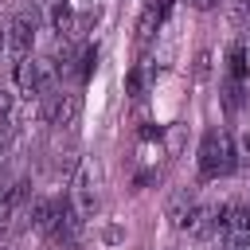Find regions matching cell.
<instances>
[{
    "instance_id": "cell-14",
    "label": "cell",
    "mask_w": 250,
    "mask_h": 250,
    "mask_svg": "<svg viewBox=\"0 0 250 250\" xmlns=\"http://www.w3.org/2000/svg\"><path fill=\"white\" fill-rule=\"evenodd\" d=\"M207 74H211V51H199V55H195V78L203 82Z\"/></svg>"
},
{
    "instance_id": "cell-10",
    "label": "cell",
    "mask_w": 250,
    "mask_h": 250,
    "mask_svg": "<svg viewBox=\"0 0 250 250\" xmlns=\"http://www.w3.org/2000/svg\"><path fill=\"white\" fill-rule=\"evenodd\" d=\"M78 117H82V94H62L59 113H55V121H51V125H59V129H74V125H78Z\"/></svg>"
},
{
    "instance_id": "cell-3",
    "label": "cell",
    "mask_w": 250,
    "mask_h": 250,
    "mask_svg": "<svg viewBox=\"0 0 250 250\" xmlns=\"http://www.w3.org/2000/svg\"><path fill=\"white\" fill-rule=\"evenodd\" d=\"M31 203V184L16 180L0 191V227H12V219H20V211Z\"/></svg>"
},
{
    "instance_id": "cell-15",
    "label": "cell",
    "mask_w": 250,
    "mask_h": 250,
    "mask_svg": "<svg viewBox=\"0 0 250 250\" xmlns=\"http://www.w3.org/2000/svg\"><path fill=\"white\" fill-rule=\"evenodd\" d=\"M141 86H145V74H141V70H133V74H129V94L137 98V94H141Z\"/></svg>"
},
{
    "instance_id": "cell-5",
    "label": "cell",
    "mask_w": 250,
    "mask_h": 250,
    "mask_svg": "<svg viewBox=\"0 0 250 250\" xmlns=\"http://www.w3.org/2000/svg\"><path fill=\"white\" fill-rule=\"evenodd\" d=\"M70 203H74V211L86 219V215H94V207H98V195H94V176H90V168L86 164H78V172H74V184H70Z\"/></svg>"
},
{
    "instance_id": "cell-11",
    "label": "cell",
    "mask_w": 250,
    "mask_h": 250,
    "mask_svg": "<svg viewBox=\"0 0 250 250\" xmlns=\"http://www.w3.org/2000/svg\"><path fill=\"white\" fill-rule=\"evenodd\" d=\"M227 78H230V82H246V78H250L246 43H234V47H230V55H227Z\"/></svg>"
},
{
    "instance_id": "cell-6",
    "label": "cell",
    "mask_w": 250,
    "mask_h": 250,
    "mask_svg": "<svg viewBox=\"0 0 250 250\" xmlns=\"http://www.w3.org/2000/svg\"><path fill=\"white\" fill-rule=\"evenodd\" d=\"M180 230H188L191 238H211L215 230H219V223H215V207H207V203H191V211H188V219L180 223Z\"/></svg>"
},
{
    "instance_id": "cell-12",
    "label": "cell",
    "mask_w": 250,
    "mask_h": 250,
    "mask_svg": "<svg viewBox=\"0 0 250 250\" xmlns=\"http://www.w3.org/2000/svg\"><path fill=\"white\" fill-rule=\"evenodd\" d=\"M191 203H195V199H191V191H188V188H180V191H172V199H168V219H172V223L180 227V223L188 219V211H191Z\"/></svg>"
},
{
    "instance_id": "cell-2",
    "label": "cell",
    "mask_w": 250,
    "mask_h": 250,
    "mask_svg": "<svg viewBox=\"0 0 250 250\" xmlns=\"http://www.w3.org/2000/svg\"><path fill=\"white\" fill-rule=\"evenodd\" d=\"M35 31H39V12H35V8H23V12L12 16V23H8V51H12V59L31 55Z\"/></svg>"
},
{
    "instance_id": "cell-19",
    "label": "cell",
    "mask_w": 250,
    "mask_h": 250,
    "mask_svg": "<svg viewBox=\"0 0 250 250\" xmlns=\"http://www.w3.org/2000/svg\"><path fill=\"white\" fill-rule=\"evenodd\" d=\"M4 47H8V35H4V31H0V51H4Z\"/></svg>"
},
{
    "instance_id": "cell-16",
    "label": "cell",
    "mask_w": 250,
    "mask_h": 250,
    "mask_svg": "<svg viewBox=\"0 0 250 250\" xmlns=\"http://www.w3.org/2000/svg\"><path fill=\"white\" fill-rule=\"evenodd\" d=\"M246 12H250V0H234V16L246 20Z\"/></svg>"
},
{
    "instance_id": "cell-4",
    "label": "cell",
    "mask_w": 250,
    "mask_h": 250,
    "mask_svg": "<svg viewBox=\"0 0 250 250\" xmlns=\"http://www.w3.org/2000/svg\"><path fill=\"white\" fill-rule=\"evenodd\" d=\"M215 223H219V230H227V234H250V203H242V199L219 203V207H215Z\"/></svg>"
},
{
    "instance_id": "cell-9",
    "label": "cell",
    "mask_w": 250,
    "mask_h": 250,
    "mask_svg": "<svg viewBox=\"0 0 250 250\" xmlns=\"http://www.w3.org/2000/svg\"><path fill=\"white\" fill-rule=\"evenodd\" d=\"M59 223V199H35L31 203V230H55Z\"/></svg>"
},
{
    "instance_id": "cell-1",
    "label": "cell",
    "mask_w": 250,
    "mask_h": 250,
    "mask_svg": "<svg viewBox=\"0 0 250 250\" xmlns=\"http://www.w3.org/2000/svg\"><path fill=\"white\" fill-rule=\"evenodd\" d=\"M234 168H238V148L230 145V137L223 129H207L199 141V176L219 180V176H230Z\"/></svg>"
},
{
    "instance_id": "cell-13",
    "label": "cell",
    "mask_w": 250,
    "mask_h": 250,
    "mask_svg": "<svg viewBox=\"0 0 250 250\" xmlns=\"http://www.w3.org/2000/svg\"><path fill=\"white\" fill-rule=\"evenodd\" d=\"M219 250H250V234H227Z\"/></svg>"
},
{
    "instance_id": "cell-8",
    "label": "cell",
    "mask_w": 250,
    "mask_h": 250,
    "mask_svg": "<svg viewBox=\"0 0 250 250\" xmlns=\"http://www.w3.org/2000/svg\"><path fill=\"white\" fill-rule=\"evenodd\" d=\"M47 20H51V31L59 39H70L74 35V8H70V0H51Z\"/></svg>"
},
{
    "instance_id": "cell-18",
    "label": "cell",
    "mask_w": 250,
    "mask_h": 250,
    "mask_svg": "<svg viewBox=\"0 0 250 250\" xmlns=\"http://www.w3.org/2000/svg\"><path fill=\"white\" fill-rule=\"evenodd\" d=\"M191 4H195V8H215L219 0H191Z\"/></svg>"
},
{
    "instance_id": "cell-17",
    "label": "cell",
    "mask_w": 250,
    "mask_h": 250,
    "mask_svg": "<svg viewBox=\"0 0 250 250\" xmlns=\"http://www.w3.org/2000/svg\"><path fill=\"white\" fill-rule=\"evenodd\" d=\"M105 242H121V227H109L105 230Z\"/></svg>"
},
{
    "instance_id": "cell-7",
    "label": "cell",
    "mask_w": 250,
    "mask_h": 250,
    "mask_svg": "<svg viewBox=\"0 0 250 250\" xmlns=\"http://www.w3.org/2000/svg\"><path fill=\"white\" fill-rule=\"evenodd\" d=\"M164 16H168V0H148V4L141 8V20H137V39L148 43V39L156 35V27L164 23Z\"/></svg>"
}]
</instances>
